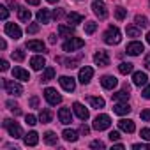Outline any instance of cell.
Returning a JSON list of instances; mask_svg holds the SVG:
<instances>
[{
	"label": "cell",
	"instance_id": "cell-21",
	"mask_svg": "<svg viewBox=\"0 0 150 150\" xmlns=\"http://www.w3.org/2000/svg\"><path fill=\"white\" fill-rule=\"evenodd\" d=\"M113 111H115L117 115H129V113H131V106H129L127 103H118V104L113 106Z\"/></svg>",
	"mask_w": 150,
	"mask_h": 150
},
{
	"label": "cell",
	"instance_id": "cell-20",
	"mask_svg": "<svg viewBox=\"0 0 150 150\" xmlns=\"http://www.w3.org/2000/svg\"><path fill=\"white\" fill-rule=\"evenodd\" d=\"M39 143V134L35 131H30L28 134H25V145L27 146H35Z\"/></svg>",
	"mask_w": 150,
	"mask_h": 150
},
{
	"label": "cell",
	"instance_id": "cell-49",
	"mask_svg": "<svg viewBox=\"0 0 150 150\" xmlns=\"http://www.w3.org/2000/svg\"><path fill=\"white\" fill-rule=\"evenodd\" d=\"M37 104H39V99H37V96H34L30 99V108H37Z\"/></svg>",
	"mask_w": 150,
	"mask_h": 150
},
{
	"label": "cell",
	"instance_id": "cell-18",
	"mask_svg": "<svg viewBox=\"0 0 150 150\" xmlns=\"http://www.w3.org/2000/svg\"><path fill=\"white\" fill-rule=\"evenodd\" d=\"M58 118H60V122L62 124H71L72 122V115H71V110L69 108H60L58 110Z\"/></svg>",
	"mask_w": 150,
	"mask_h": 150
},
{
	"label": "cell",
	"instance_id": "cell-17",
	"mask_svg": "<svg viewBox=\"0 0 150 150\" xmlns=\"http://www.w3.org/2000/svg\"><path fill=\"white\" fill-rule=\"evenodd\" d=\"M30 65H32V69H34V71H41V69H44L46 60H44V57L35 55V57H32V58H30Z\"/></svg>",
	"mask_w": 150,
	"mask_h": 150
},
{
	"label": "cell",
	"instance_id": "cell-7",
	"mask_svg": "<svg viewBox=\"0 0 150 150\" xmlns=\"http://www.w3.org/2000/svg\"><path fill=\"white\" fill-rule=\"evenodd\" d=\"M92 76H94V69L90 67V65H85V67H81L80 69V74H78V80L83 83V85H87L90 80H92Z\"/></svg>",
	"mask_w": 150,
	"mask_h": 150
},
{
	"label": "cell",
	"instance_id": "cell-42",
	"mask_svg": "<svg viewBox=\"0 0 150 150\" xmlns=\"http://www.w3.org/2000/svg\"><path fill=\"white\" fill-rule=\"evenodd\" d=\"M139 136H141V139L150 141V129H141V131H139Z\"/></svg>",
	"mask_w": 150,
	"mask_h": 150
},
{
	"label": "cell",
	"instance_id": "cell-56",
	"mask_svg": "<svg viewBox=\"0 0 150 150\" xmlns=\"http://www.w3.org/2000/svg\"><path fill=\"white\" fill-rule=\"evenodd\" d=\"M0 46H2V50H6V46H7V42H6V41L2 39V42H0Z\"/></svg>",
	"mask_w": 150,
	"mask_h": 150
},
{
	"label": "cell",
	"instance_id": "cell-10",
	"mask_svg": "<svg viewBox=\"0 0 150 150\" xmlns=\"http://www.w3.org/2000/svg\"><path fill=\"white\" fill-rule=\"evenodd\" d=\"M143 51H145V46H143L141 42H138V41L129 42L127 48H125V53H127V55H132V57H136V55H139V53H143Z\"/></svg>",
	"mask_w": 150,
	"mask_h": 150
},
{
	"label": "cell",
	"instance_id": "cell-13",
	"mask_svg": "<svg viewBox=\"0 0 150 150\" xmlns=\"http://www.w3.org/2000/svg\"><path fill=\"white\" fill-rule=\"evenodd\" d=\"M58 81H60L62 88L67 90V92H74V88H76V81H74L72 78H69V76H60Z\"/></svg>",
	"mask_w": 150,
	"mask_h": 150
},
{
	"label": "cell",
	"instance_id": "cell-32",
	"mask_svg": "<svg viewBox=\"0 0 150 150\" xmlns=\"http://www.w3.org/2000/svg\"><path fill=\"white\" fill-rule=\"evenodd\" d=\"M53 76H55V69H53V67H46L44 72H42V76H41V80H42V81H50Z\"/></svg>",
	"mask_w": 150,
	"mask_h": 150
},
{
	"label": "cell",
	"instance_id": "cell-39",
	"mask_svg": "<svg viewBox=\"0 0 150 150\" xmlns=\"http://www.w3.org/2000/svg\"><path fill=\"white\" fill-rule=\"evenodd\" d=\"M6 104H7V108H9V110H11V111H13V113H14V115H20V113H21V111H20V108H18V104H16V103H13V101H7V103H6Z\"/></svg>",
	"mask_w": 150,
	"mask_h": 150
},
{
	"label": "cell",
	"instance_id": "cell-12",
	"mask_svg": "<svg viewBox=\"0 0 150 150\" xmlns=\"http://www.w3.org/2000/svg\"><path fill=\"white\" fill-rule=\"evenodd\" d=\"M92 9H94V13L101 18V20H104L106 16H108V11H106V6H104V2H101V0H96V2L92 4Z\"/></svg>",
	"mask_w": 150,
	"mask_h": 150
},
{
	"label": "cell",
	"instance_id": "cell-53",
	"mask_svg": "<svg viewBox=\"0 0 150 150\" xmlns=\"http://www.w3.org/2000/svg\"><path fill=\"white\" fill-rule=\"evenodd\" d=\"M27 4H30V6H39L41 0H27Z\"/></svg>",
	"mask_w": 150,
	"mask_h": 150
},
{
	"label": "cell",
	"instance_id": "cell-47",
	"mask_svg": "<svg viewBox=\"0 0 150 150\" xmlns=\"http://www.w3.org/2000/svg\"><path fill=\"white\" fill-rule=\"evenodd\" d=\"M132 148L134 150H150V145H138L136 143V145H132Z\"/></svg>",
	"mask_w": 150,
	"mask_h": 150
},
{
	"label": "cell",
	"instance_id": "cell-9",
	"mask_svg": "<svg viewBox=\"0 0 150 150\" xmlns=\"http://www.w3.org/2000/svg\"><path fill=\"white\" fill-rule=\"evenodd\" d=\"M72 110H74V113H76V117H78L80 120H88L90 113H88V110H87L81 103H74V104H72Z\"/></svg>",
	"mask_w": 150,
	"mask_h": 150
},
{
	"label": "cell",
	"instance_id": "cell-30",
	"mask_svg": "<svg viewBox=\"0 0 150 150\" xmlns=\"http://www.w3.org/2000/svg\"><path fill=\"white\" fill-rule=\"evenodd\" d=\"M132 69H134V65L131 62H122L118 65V72L120 74H129V72H132Z\"/></svg>",
	"mask_w": 150,
	"mask_h": 150
},
{
	"label": "cell",
	"instance_id": "cell-35",
	"mask_svg": "<svg viewBox=\"0 0 150 150\" xmlns=\"http://www.w3.org/2000/svg\"><path fill=\"white\" fill-rule=\"evenodd\" d=\"M125 16H127V9H124V7H117V9H115V18H117L118 21L125 20Z\"/></svg>",
	"mask_w": 150,
	"mask_h": 150
},
{
	"label": "cell",
	"instance_id": "cell-36",
	"mask_svg": "<svg viewBox=\"0 0 150 150\" xmlns=\"http://www.w3.org/2000/svg\"><path fill=\"white\" fill-rule=\"evenodd\" d=\"M127 35H129V37H139V35H141V30L136 28L134 25H129V27H127Z\"/></svg>",
	"mask_w": 150,
	"mask_h": 150
},
{
	"label": "cell",
	"instance_id": "cell-26",
	"mask_svg": "<svg viewBox=\"0 0 150 150\" xmlns=\"http://www.w3.org/2000/svg\"><path fill=\"white\" fill-rule=\"evenodd\" d=\"M129 96H131V94H129V90H125V88H124V90H120V92L113 94V99H115V101H118V103H127V101H129Z\"/></svg>",
	"mask_w": 150,
	"mask_h": 150
},
{
	"label": "cell",
	"instance_id": "cell-45",
	"mask_svg": "<svg viewBox=\"0 0 150 150\" xmlns=\"http://www.w3.org/2000/svg\"><path fill=\"white\" fill-rule=\"evenodd\" d=\"M90 146H92V148H104V143H103L101 139H96V141L90 143Z\"/></svg>",
	"mask_w": 150,
	"mask_h": 150
},
{
	"label": "cell",
	"instance_id": "cell-54",
	"mask_svg": "<svg viewBox=\"0 0 150 150\" xmlns=\"http://www.w3.org/2000/svg\"><path fill=\"white\" fill-rule=\"evenodd\" d=\"M145 67L146 69H150V53L146 55V58H145Z\"/></svg>",
	"mask_w": 150,
	"mask_h": 150
},
{
	"label": "cell",
	"instance_id": "cell-27",
	"mask_svg": "<svg viewBox=\"0 0 150 150\" xmlns=\"http://www.w3.org/2000/svg\"><path fill=\"white\" fill-rule=\"evenodd\" d=\"M18 18H20L21 21H30L32 13H30L28 9H25V7H18Z\"/></svg>",
	"mask_w": 150,
	"mask_h": 150
},
{
	"label": "cell",
	"instance_id": "cell-4",
	"mask_svg": "<svg viewBox=\"0 0 150 150\" xmlns=\"http://www.w3.org/2000/svg\"><path fill=\"white\" fill-rule=\"evenodd\" d=\"M4 88H6V92L11 94V96H21V94H23V87H21L20 83L13 81V80H4Z\"/></svg>",
	"mask_w": 150,
	"mask_h": 150
},
{
	"label": "cell",
	"instance_id": "cell-57",
	"mask_svg": "<svg viewBox=\"0 0 150 150\" xmlns=\"http://www.w3.org/2000/svg\"><path fill=\"white\" fill-rule=\"evenodd\" d=\"M146 42H148V44H150V32H148V34H146Z\"/></svg>",
	"mask_w": 150,
	"mask_h": 150
},
{
	"label": "cell",
	"instance_id": "cell-1",
	"mask_svg": "<svg viewBox=\"0 0 150 150\" xmlns=\"http://www.w3.org/2000/svg\"><path fill=\"white\" fill-rule=\"evenodd\" d=\"M120 41H122V34L117 27H110L104 32V42L106 44H118Z\"/></svg>",
	"mask_w": 150,
	"mask_h": 150
},
{
	"label": "cell",
	"instance_id": "cell-22",
	"mask_svg": "<svg viewBox=\"0 0 150 150\" xmlns=\"http://www.w3.org/2000/svg\"><path fill=\"white\" fill-rule=\"evenodd\" d=\"M58 34H60V37H72L74 28L71 25H58Z\"/></svg>",
	"mask_w": 150,
	"mask_h": 150
},
{
	"label": "cell",
	"instance_id": "cell-5",
	"mask_svg": "<svg viewBox=\"0 0 150 150\" xmlns=\"http://www.w3.org/2000/svg\"><path fill=\"white\" fill-rule=\"evenodd\" d=\"M110 125H111V118H110L108 115H97L96 120H94V124H92V127H94L96 131H104V129H108Z\"/></svg>",
	"mask_w": 150,
	"mask_h": 150
},
{
	"label": "cell",
	"instance_id": "cell-11",
	"mask_svg": "<svg viewBox=\"0 0 150 150\" xmlns=\"http://www.w3.org/2000/svg\"><path fill=\"white\" fill-rule=\"evenodd\" d=\"M6 34L9 35V37H13V39H20L21 37V28L16 25V23H6Z\"/></svg>",
	"mask_w": 150,
	"mask_h": 150
},
{
	"label": "cell",
	"instance_id": "cell-23",
	"mask_svg": "<svg viewBox=\"0 0 150 150\" xmlns=\"http://www.w3.org/2000/svg\"><path fill=\"white\" fill-rule=\"evenodd\" d=\"M30 51H44V42L42 41H27L25 44Z\"/></svg>",
	"mask_w": 150,
	"mask_h": 150
},
{
	"label": "cell",
	"instance_id": "cell-38",
	"mask_svg": "<svg viewBox=\"0 0 150 150\" xmlns=\"http://www.w3.org/2000/svg\"><path fill=\"white\" fill-rule=\"evenodd\" d=\"M13 60H16V62H23V60H25V51H23V50H16V51H13Z\"/></svg>",
	"mask_w": 150,
	"mask_h": 150
},
{
	"label": "cell",
	"instance_id": "cell-48",
	"mask_svg": "<svg viewBox=\"0 0 150 150\" xmlns=\"http://www.w3.org/2000/svg\"><path fill=\"white\" fill-rule=\"evenodd\" d=\"M62 16H64V11H62V9H57V11L53 13V18H55V20H60Z\"/></svg>",
	"mask_w": 150,
	"mask_h": 150
},
{
	"label": "cell",
	"instance_id": "cell-44",
	"mask_svg": "<svg viewBox=\"0 0 150 150\" xmlns=\"http://www.w3.org/2000/svg\"><path fill=\"white\" fill-rule=\"evenodd\" d=\"M7 16H9V11H7L6 6H2V7H0V18H2V20H7Z\"/></svg>",
	"mask_w": 150,
	"mask_h": 150
},
{
	"label": "cell",
	"instance_id": "cell-28",
	"mask_svg": "<svg viewBox=\"0 0 150 150\" xmlns=\"http://www.w3.org/2000/svg\"><path fill=\"white\" fill-rule=\"evenodd\" d=\"M62 136H64V139H67V141H76V139H78V132L72 131V129H65V131L62 132Z\"/></svg>",
	"mask_w": 150,
	"mask_h": 150
},
{
	"label": "cell",
	"instance_id": "cell-24",
	"mask_svg": "<svg viewBox=\"0 0 150 150\" xmlns=\"http://www.w3.org/2000/svg\"><path fill=\"white\" fill-rule=\"evenodd\" d=\"M67 21H69V25H80L83 21V16L80 13H69L67 14Z\"/></svg>",
	"mask_w": 150,
	"mask_h": 150
},
{
	"label": "cell",
	"instance_id": "cell-6",
	"mask_svg": "<svg viewBox=\"0 0 150 150\" xmlns=\"http://www.w3.org/2000/svg\"><path fill=\"white\" fill-rule=\"evenodd\" d=\"M44 99H46L51 106H57V104L62 103V96H60L55 88H46V90H44Z\"/></svg>",
	"mask_w": 150,
	"mask_h": 150
},
{
	"label": "cell",
	"instance_id": "cell-51",
	"mask_svg": "<svg viewBox=\"0 0 150 150\" xmlns=\"http://www.w3.org/2000/svg\"><path fill=\"white\" fill-rule=\"evenodd\" d=\"M143 97L145 99H150V85H146V88L143 90Z\"/></svg>",
	"mask_w": 150,
	"mask_h": 150
},
{
	"label": "cell",
	"instance_id": "cell-2",
	"mask_svg": "<svg viewBox=\"0 0 150 150\" xmlns=\"http://www.w3.org/2000/svg\"><path fill=\"white\" fill-rule=\"evenodd\" d=\"M83 46H85V41L83 39H80V37H69V41H65L62 48H64V51L72 53V51H76V50H80Z\"/></svg>",
	"mask_w": 150,
	"mask_h": 150
},
{
	"label": "cell",
	"instance_id": "cell-15",
	"mask_svg": "<svg viewBox=\"0 0 150 150\" xmlns=\"http://www.w3.org/2000/svg\"><path fill=\"white\" fill-rule=\"evenodd\" d=\"M13 76H14V80H20V81H28L30 80L28 71H25L23 67H14L13 69Z\"/></svg>",
	"mask_w": 150,
	"mask_h": 150
},
{
	"label": "cell",
	"instance_id": "cell-19",
	"mask_svg": "<svg viewBox=\"0 0 150 150\" xmlns=\"http://www.w3.org/2000/svg\"><path fill=\"white\" fill-rule=\"evenodd\" d=\"M118 127H120L122 131H125V132H134V129H136L134 122L129 120V118H122V120H118Z\"/></svg>",
	"mask_w": 150,
	"mask_h": 150
},
{
	"label": "cell",
	"instance_id": "cell-16",
	"mask_svg": "<svg viewBox=\"0 0 150 150\" xmlns=\"http://www.w3.org/2000/svg\"><path fill=\"white\" fill-rule=\"evenodd\" d=\"M146 80H148V76H146V72H141V71H136V72L132 74V83H134L136 87H141V85H146Z\"/></svg>",
	"mask_w": 150,
	"mask_h": 150
},
{
	"label": "cell",
	"instance_id": "cell-55",
	"mask_svg": "<svg viewBox=\"0 0 150 150\" xmlns=\"http://www.w3.org/2000/svg\"><path fill=\"white\" fill-rule=\"evenodd\" d=\"M113 148H118V150H122V148H124V145H122V143H117V145H113Z\"/></svg>",
	"mask_w": 150,
	"mask_h": 150
},
{
	"label": "cell",
	"instance_id": "cell-25",
	"mask_svg": "<svg viewBox=\"0 0 150 150\" xmlns=\"http://www.w3.org/2000/svg\"><path fill=\"white\" fill-rule=\"evenodd\" d=\"M88 103H90V106L96 108V110H101V108H104V104H106L103 97H94V96L88 97Z\"/></svg>",
	"mask_w": 150,
	"mask_h": 150
},
{
	"label": "cell",
	"instance_id": "cell-29",
	"mask_svg": "<svg viewBox=\"0 0 150 150\" xmlns=\"http://www.w3.org/2000/svg\"><path fill=\"white\" fill-rule=\"evenodd\" d=\"M37 21H41V23H50V11H48V9H39V13H37Z\"/></svg>",
	"mask_w": 150,
	"mask_h": 150
},
{
	"label": "cell",
	"instance_id": "cell-3",
	"mask_svg": "<svg viewBox=\"0 0 150 150\" xmlns=\"http://www.w3.org/2000/svg\"><path fill=\"white\" fill-rule=\"evenodd\" d=\"M4 127L9 131V134H11L14 139L23 136V131H21L20 124H18V122H14V120H11V118H6V120H4Z\"/></svg>",
	"mask_w": 150,
	"mask_h": 150
},
{
	"label": "cell",
	"instance_id": "cell-58",
	"mask_svg": "<svg viewBox=\"0 0 150 150\" xmlns=\"http://www.w3.org/2000/svg\"><path fill=\"white\" fill-rule=\"evenodd\" d=\"M48 2H50V4H57V2H58V0H48Z\"/></svg>",
	"mask_w": 150,
	"mask_h": 150
},
{
	"label": "cell",
	"instance_id": "cell-34",
	"mask_svg": "<svg viewBox=\"0 0 150 150\" xmlns=\"http://www.w3.org/2000/svg\"><path fill=\"white\" fill-rule=\"evenodd\" d=\"M134 21H136V25H138L139 28H146V27H148V20H146V16L138 14V16L134 18Z\"/></svg>",
	"mask_w": 150,
	"mask_h": 150
},
{
	"label": "cell",
	"instance_id": "cell-52",
	"mask_svg": "<svg viewBox=\"0 0 150 150\" xmlns=\"http://www.w3.org/2000/svg\"><path fill=\"white\" fill-rule=\"evenodd\" d=\"M0 65H2V71H7V69H9V64H7V60H2V62H0Z\"/></svg>",
	"mask_w": 150,
	"mask_h": 150
},
{
	"label": "cell",
	"instance_id": "cell-43",
	"mask_svg": "<svg viewBox=\"0 0 150 150\" xmlns=\"http://www.w3.org/2000/svg\"><path fill=\"white\" fill-rule=\"evenodd\" d=\"M139 117H141V120H145V122H150V110H143V111L139 113Z\"/></svg>",
	"mask_w": 150,
	"mask_h": 150
},
{
	"label": "cell",
	"instance_id": "cell-37",
	"mask_svg": "<svg viewBox=\"0 0 150 150\" xmlns=\"http://www.w3.org/2000/svg\"><path fill=\"white\" fill-rule=\"evenodd\" d=\"M96 30H97V23H94V21H88V23H85V34L92 35Z\"/></svg>",
	"mask_w": 150,
	"mask_h": 150
},
{
	"label": "cell",
	"instance_id": "cell-31",
	"mask_svg": "<svg viewBox=\"0 0 150 150\" xmlns=\"http://www.w3.org/2000/svg\"><path fill=\"white\" fill-rule=\"evenodd\" d=\"M44 143H48V145H57V143H58V136H57L55 132L48 131V132L44 134Z\"/></svg>",
	"mask_w": 150,
	"mask_h": 150
},
{
	"label": "cell",
	"instance_id": "cell-41",
	"mask_svg": "<svg viewBox=\"0 0 150 150\" xmlns=\"http://www.w3.org/2000/svg\"><path fill=\"white\" fill-rule=\"evenodd\" d=\"M25 122H27V125H35L37 124V118L34 115H27L25 117Z\"/></svg>",
	"mask_w": 150,
	"mask_h": 150
},
{
	"label": "cell",
	"instance_id": "cell-46",
	"mask_svg": "<svg viewBox=\"0 0 150 150\" xmlns=\"http://www.w3.org/2000/svg\"><path fill=\"white\" fill-rule=\"evenodd\" d=\"M110 139H111V141L120 139V132H118V131H111V132H110Z\"/></svg>",
	"mask_w": 150,
	"mask_h": 150
},
{
	"label": "cell",
	"instance_id": "cell-40",
	"mask_svg": "<svg viewBox=\"0 0 150 150\" xmlns=\"http://www.w3.org/2000/svg\"><path fill=\"white\" fill-rule=\"evenodd\" d=\"M27 32H28V34H37V32H39V25H37V23H30V25L27 27Z\"/></svg>",
	"mask_w": 150,
	"mask_h": 150
},
{
	"label": "cell",
	"instance_id": "cell-50",
	"mask_svg": "<svg viewBox=\"0 0 150 150\" xmlns=\"http://www.w3.org/2000/svg\"><path fill=\"white\" fill-rule=\"evenodd\" d=\"M80 132H81V134H83V136H87V134H88V132H90V129H88V127H87V125H85V124H83V125H81V127H80Z\"/></svg>",
	"mask_w": 150,
	"mask_h": 150
},
{
	"label": "cell",
	"instance_id": "cell-14",
	"mask_svg": "<svg viewBox=\"0 0 150 150\" xmlns=\"http://www.w3.org/2000/svg\"><path fill=\"white\" fill-rule=\"evenodd\" d=\"M101 85H103V88H106V90H113V88L118 85V80H117L115 76H103V78H101Z\"/></svg>",
	"mask_w": 150,
	"mask_h": 150
},
{
	"label": "cell",
	"instance_id": "cell-8",
	"mask_svg": "<svg viewBox=\"0 0 150 150\" xmlns=\"http://www.w3.org/2000/svg\"><path fill=\"white\" fill-rule=\"evenodd\" d=\"M94 62H96L99 67H108V65H110V55H108L104 50H99V51L94 55Z\"/></svg>",
	"mask_w": 150,
	"mask_h": 150
},
{
	"label": "cell",
	"instance_id": "cell-33",
	"mask_svg": "<svg viewBox=\"0 0 150 150\" xmlns=\"http://www.w3.org/2000/svg\"><path fill=\"white\" fill-rule=\"evenodd\" d=\"M51 117H53V115H51L50 110H42L41 115H39V120H41L42 124H50V122H51Z\"/></svg>",
	"mask_w": 150,
	"mask_h": 150
}]
</instances>
